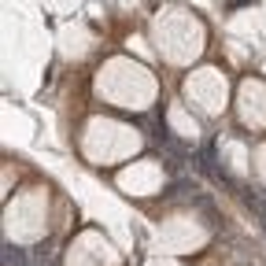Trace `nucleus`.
I'll use <instances>...</instances> for the list:
<instances>
[]
</instances>
